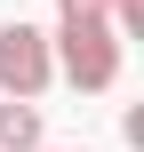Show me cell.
<instances>
[{
  "label": "cell",
  "instance_id": "1",
  "mask_svg": "<svg viewBox=\"0 0 144 152\" xmlns=\"http://www.w3.org/2000/svg\"><path fill=\"white\" fill-rule=\"evenodd\" d=\"M56 72L80 96H104L120 80V32H112V0H56V32H48Z\"/></svg>",
  "mask_w": 144,
  "mask_h": 152
},
{
  "label": "cell",
  "instance_id": "2",
  "mask_svg": "<svg viewBox=\"0 0 144 152\" xmlns=\"http://www.w3.org/2000/svg\"><path fill=\"white\" fill-rule=\"evenodd\" d=\"M48 88H56L48 32H40V24H0V96H16V104H40Z\"/></svg>",
  "mask_w": 144,
  "mask_h": 152
},
{
  "label": "cell",
  "instance_id": "3",
  "mask_svg": "<svg viewBox=\"0 0 144 152\" xmlns=\"http://www.w3.org/2000/svg\"><path fill=\"white\" fill-rule=\"evenodd\" d=\"M0 152H40V104H0Z\"/></svg>",
  "mask_w": 144,
  "mask_h": 152
},
{
  "label": "cell",
  "instance_id": "4",
  "mask_svg": "<svg viewBox=\"0 0 144 152\" xmlns=\"http://www.w3.org/2000/svg\"><path fill=\"white\" fill-rule=\"evenodd\" d=\"M40 152H48V144H40Z\"/></svg>",
  "mask_w": 144,
  "mask_h": 152
}]
</instances>
